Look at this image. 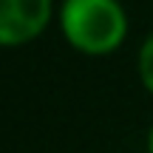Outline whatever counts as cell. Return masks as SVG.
Masks as SVG:
<instances>
[{
  "label": "cell",
  "mask_w": 153,
  "mask_h": 153,
  "mask_svg": "<svg viewBox=\"0 0 153 153\" xmlns=\"http://www.w3.org/2000/svg\"><path fill=\"white\" fill-rule=\"evenodd\" d=\"M65 37L88 54H105L125 37V14L114 0H68L62 9Z\"/></svg>",
  "instance_id": "cell-1"
},
{
  "label": "cell",
  "mask_w": 153,
  "mask_h": 153,
  "mask_svg": "<svg viewBox=\"0 0 153 153\" xmlns=\"http://www.w3.org/2000/svg\"><path fill=\"white\" fill-rule=\"evenodd\" d=\"M148 148H150V153H153V131H150V139H148Z\"/></svg>",
  "instance_id": "cell-4"
},
{
  "label": "cell",
  "mask_w": 153,
  "mask_h": 153,
  "mask_svg": "<svg viewBox=\"0 0 153 153\" xmlns=\"http://www.w3.org/2000/svg\"><path fill=\"white\" fill-rule=\"evenodd\" d=\"M48 23V0H0V40L17 45L37 37Z\"/></svg>",
  "instance_id": "cell-2"
},
{
  "label": "cell",
  "mask_w": 153,
  "mask_h": 153,
  "mask_svg": "<svg viewBox=\"0 0 153 153\" xmlns=\"http://www.w3.org/2000/svg\"><path fill=\"white\" fill-rule=\"evenodd\" d=\"M139 71H142L145 85L153 91V34L148 37V43H145V48H142V57H139Z\"/></svg>",
  "instance_id": "cell-3"
}]
</instances>
